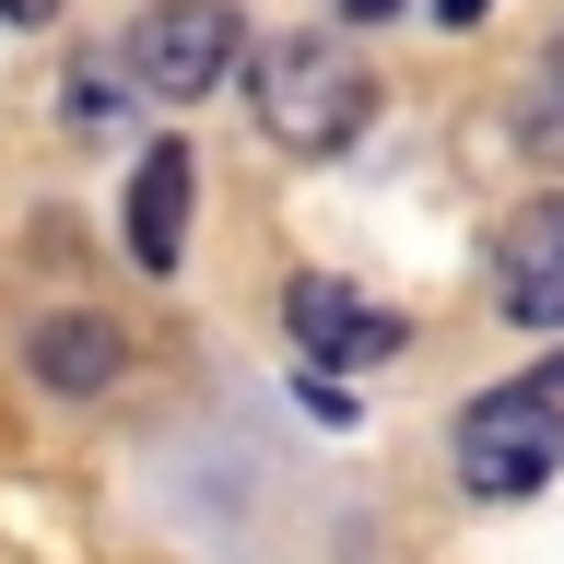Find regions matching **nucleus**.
I'll use <instances>...</instances> for the list:
<instances>
[{
  "mask_svg": "<svg viewBox=\"0 0 564 564\" xmlns=\"http://www.w3.org/2000/svg\"><path fill=\"white\" fill-rule=\"evenodd\" d=\"M506 306L529 317V329H564V212H541L518 236V282H506Z\"/></svg>",
  "mask_w": 564,
  "mask_h": 564,
  "instance_id": "nucleus-7",
  "label": "nucleus"
},
{
  "mask_svg": "<svg viewBox=\"0 0 564 564\" xmlns=\"http://www.w3.org/2000/svg\"><path fill=\"white\" fill-rule=\"evenodd\" d=\"M435 12H447V24H482V12H494V0H435Z\"/></svg>",
  "mask_w": 564,
  "mask_h": 564,
  "instance_id": "nucleus-10",
  "label": "nucleus"
},
{
  "mask_svg": "<svg viewBox=\"0 0 564 564\" xmlns=\"http://www.w3.org/2000/svg\"><path fill=\"white\" fill-rule=\"evenodd\" d=\"M341 12H352V24H377V12H400V0H341Z\"/></svg>",
  "mask_w": 564,
  "mask_h": 564,
  "instance_id": "nucleus-11",
  "label": "nucleus"
},
{
  "mask_svg": "<svg viewBox=\"0 0 564 564\" xmlns=\"http://www.w3.org/2000/svg\"><path fill=\"white\" fill-rule=\"evenodd\" d=\"M118 59H130L141 95H165V106L176 95H212V83L236 70V12H224V0H153Z\"/></svg>",
  "mask_w": 564,
  "mask_h": 564,
  "instance_id": "nucleus-3",
  "label": "nucleus"
},
{
  "mask_svg": "<svg viewBox=\"0 0 564 564\" xmlns=\"http://www.w3.org/2000/svg\"><path fill=\"white\" fill-rule=\"evenodd\" d=\"M47 12H59V0H0V24H47Z\"/></svg>",
  "mask_w": 564,
  "mask_h": 564,
  "instance_id": "nucleus-9",
  "label": "nucleus"
},
{
  "mask_svg": "<svg viewBox=\"0 0 564 564\" xmlns=\"http://www.w3.org/2000/svg\"><path fill=\"white\" fill-rule=\"evenodd\" d=\"M529 130H541V141L564 153V35L541 47V70H529Z\"/></svg>",
  "mask_w": 564,
  "mask_h": 564,
  "instance_id": "nucleus-8",
  "label": "nucleus"
},
{
  "mask_svg": "<svg viewBox=\"0 0 564 564\" xmlns=\"http://www.w3.org/2000/svg\"><path fill=\"white\" fill-rule=\"evenodd\" d=\"M564 470V400L553 388H482L470 412H458V482L494 494V506H518Z\"/></svg>",
  "mask_w": 564,
  "mask_h": 564,
  "instance_id": "nucleus-2",
  "label": "nucleus"
},
{
  "mask_svg": "<svg viewBox=\"0 0 564 564\" xmlns=\"http://www.w3.org/2000/svg\"><path fill=\"white\" fill-rule=\"evenodd\" d=\"M118 365H130V341H118V317H95V306H70V317H35V377L59 388V400L106 388Z\"/></svg>",
  "mask_w": 564,
  "mask_h": 564,
  "instance_id": "nucleus-6",
  "label": "nucleus"
},
{
  "mask_svg": "<svg viewBox=\"0 0 564 564\" xmlns=\"http://www.w3.org/2000/svg\"><path fill=\"white\" fill-rule=\"evenodd\" d=\"M282 317H294V341H306L317 365H377V352H400V317L365 306V294H341V282H317V271L282 294Z\"/></svg>",
  "mask_w": 564,
  "mask_h": 564,
  "instance_id": "nucleus-4",
  "label": "nucleus"
},
{
  "mask_svg": "<svg viewBox=\"0 0 564 564\" xmlns=\"http://www.w3.org/2000/svg\"><path fill=\"white\" fill-rule=\"evenodd\" d=\"M188 188H200V165L176 153V141H153L130 176V259L141 271H176V247H188Z\"/></svg>",
  "mask_w": 564,
  "mask_h": 564,
  "instance_id": "nucleus-5",
  "label": "nucleus"
},
{
  "mask_svg": "<svg viewBox=\"0 0 564 564\" xmlns=\"http://www.w3.org/2000/svg\"><path fill=\"white\" fill-rule=\"evenodd\" d=\"M247 106H259V130L282 153H341L365 118H377V83L352 70V47L329 35H271L259 59H247Z\"/></svg>",
  "mask_w": 564,
  "mask_h": 564,
  "instance_id": "nucleus-1",
  "label": "nucleus"
}]
</instances>
